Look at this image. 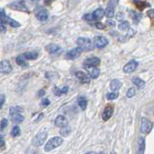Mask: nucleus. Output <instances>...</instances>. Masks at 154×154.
<instances>
[{
    "mask_svg": "<svg viewBox=\"0 0 154 154\" xmlns=\"http://www.w3.org/2000/svg\"><path fill=\"white\" fill-rule=\"evenodd\" d=\"M76 43L78 47L82 49V51H91L94 49V42L89 38L79 37L77 38Z\"/></svg>",
    "mask_w": 154,
    "mask_h": 154,
    "instance_id": "1",
    "label": "nucleus"
},
{
    "mask_svg": "<svg viewBox=\"0 0 154 154\" xmlns=\"http://www.w3.org/2000/svg\"><path fill=\"white\" fill-rule=\"evenodd\" d=\"M0 24H2V25H4V24H9V25H11L14 28H17L20 26V23L11 18L10 17H8L4 10H0Z\"/></svg>",
    "mask_w": 154,
    "mask_h": 154,
    "instance_id": "2",
    "label": "nucleus"
},
{
    "mask_svg": "<svg viewBox=\"0 0 154 154\" xmlns=\"http://www.w3.org/2000/svg\"><path fill=\"white\" fill-rule=\"evenodd\" d=\"M63 138L62 137H53L51 138L49 141H48L46 143H45V151L46 152H49L51 151L52 149H54L58 146H60L61 144L63 143Z\"/></svg>",
    "mask_w": 154,
    "mask_h": 154,
    "instance_id": "3",
    "label": "nucleus"
},
{
    "mask_svg": "<svg viewBox=\"0 0 154 154\" xmlns=\"http://www.w3.org/2000/svg\"><path fill=\"white\" fill-rule=\"evenodd\" d=\"M46 138H47V133L46 132H41V133L37 134L32 140L33 146L38 147V146H42V144L45 143V142L46 141Z\"/></svg>",
    "mask_w": 154,
    "mask_h": 154,
    "instance_id": "4",
    "label": "nucleus"
},
{
    "mask_svg": "<svg viewBox=\"0 0 154 154\" xmlns=\"http://www.w3.org/2000/svg\"><path fill=\"white\" fill-rule=\"evenodd\" d=\"M9 7L11 9H14V10H17V11L29 13V10L27 9L25 2H24L23 0H14V2H12L9 5Z\"/></svg>",
    "mask_w": 154,
    "mask_h": 154,
    "instance_id": "5",
    "label": "nucleus"
},
{
    "mask_svg": "<svg viewBox=\"0 0 154 154\" xmlns=\"http://www.w3.org/2000/svg\"><path fill=\"white\" fill-rule=\"evenodd\" d=\"M153 128V123L146 118H142V123H141V132L143 134H148Z\"/></svg>",
    "mask_w": 154,
    "mask_h": 154,
    "instance_id": "6",
    "label": "nucleus"
},
{
    "mask_svg": "<svg viewBox=\"0 0 154 154\" xmlns=\"http://www.w3.org/2000/svg\"><path fill=\"white\" fill-rule=\"evenodd\" d=\"M118 3V0H110L108 3V7L105 11V14L108 18H112L115 16V6Z\"/></svg>",
    "mask_w": 154,
    "mask_h": 154,
    "instance_id": "7",
    "label": "nucleus"
},
{
    "mask_svg": "<svg viewBox=\"0 0 154 154\" xmlns=\"http://www.w3.org/2000/svg\"><path fill=\"white\" fill-rule=\"evenodd\" d=\"M13 70L12 65L8 60H3L0 62V72L3 74H9Z\"/></svg>",
    "mask_w": 154,
    "mask_h": 154,
    "instance_id": "8",
    "label": "nucleus"
},
{
    "mask_svg": "<svg viewBox=\"0 0 154 154\" xmlns=\"http://www.w3.org/2000/svg\"><path fill=\"white\" fill-rule=\"evenodd\" d=\"M109 43L108 40L103 36H96L94 40V45L97 48H103Z\"/></svg>",
    "mask_w": 154,
    "mask_h": 154,
    "instance_id": "9",
    "label": "nucleus"
},
{
    "mask_svg": "<svg viewBox=\"0 0 154 154\" xmlns=\"http://www.w3.org/2000/svg\"><path fill=\"white\" fill-rule=\"evenodd\" d=\"M82 52L83 51H82L81 48H79L78 46H77V47H75V48H73V49H71L70 51L67 52L66 57V59H69V60H74L81 55Z\"/></svg>",
    "mask_w": 154,
    "mask_h": 154,
    "instance_id": "10",
    "label": "nucleus"
},
{
    "mask_svg": "<svg viewBox=\"0 0 154 154\" xmlns=\"http://www.w3.org/2000/svg\"><path fill=\"white\" fill-rule=\"evenodd\" d=\"M137 67H138V62L135 61V60H131L124 66L123 71L125 72V73H131V72L136 70Z\"/></svg>",
    "mask_w": 154,
    "mask_h": 154,
    "instance_id": "11",
    "label": "nucleus"
},
{
    "mask_svg": "<svg viewBox=\"0 0 154 154\" xmlns=\"http://www.w3.org/2000/svg\"><path fill=\"white\" fill-rule=\"evenodd\" d=\"M55 125L57 127H60V128H63L66 126L67 124H69V122H67V119L65 117V116H58V117L55 119V122H54Z\"/></svg>",
    "mask_w": 154,
    "mask_h": 154,
    "instance_id": "12",
    "label": "nucleus"
},
{
    "mask_svg": "<svg viewBox=\"0 0 154 154\" xmlns=\"http://www.w3.org/2000/svg\"><path fill=\"white\" fill-rule=\"evenodd\" d=\"M84 67L86 69V70L88 71V74L91 78L93 79H95L97 78L99 76V69H97L96 66H84Z\"/></svg>",
    "mask_w": 154,
    "mask_h": 154,
    "instance_id": "13",
    "label": "nucleus"
},
{
    "mask_svg": "<svg viewBox=\"0 0 154 154\" xmlns=\"http://www.w3.org/2000/svg\"><path fill=\"white\" fill-rule=\"evenodd\" d=\"M75 76L76 78L78 79L82 84H88L90 83V77L85 74L83 71H76L75 72Z\"/></svg>",
    "mask_w": 154,
    "mask_h": 154,
    "instance_id": "14",
    "label": "nucleus"
},
{
    "mask_svg": "<svg viewBox=\"0 0 154 154\" xmlns=\"http://www.w3.org/2000/svg\"><path fill=\"white\" fill-rule=\"evenodd\" d=\"M99 64H100V59L97 57L88 58V59H86L84 62V66H96Z\"/></svg>",
    "mask_w": 154,
    "mask_h": 154,
    "instance_id": "15",
    "label": "nucleus"
},
{
    "mask_svg": "<svg viewBox=\"0 0 154 154\" xmlns=\"http://www.w3.org/2000/svg\"><path fill=\"white\" fill-rule=\"evenodd\" d=\"M113 113H114L113 106H111V105L106 106V108L104 109L103 113H102V119H103V120H105V122H106V120H108L113 116Z\"/></svg>",
    "mask_w": 154,
    "mask_h": 154,
    "instance_id": "16",
    "label": "nucleus"
},
{
    "mask_svg": "<svg viewBox=\"0 0 154 154\" xmlns=\"http://www.w3.org/2000/svg\"><path fill=\"white\" fill-rule=\"evenodd\" d=\"M48 17H49V14H48V12L46 10H41V11H38L36 14V17L38 20H40L42 22H45L48 19Z\"/></svg>",
    "mask_w": 154,
    "mask_h": 154,
    "instance_id": "17",
    "label": "nucleus"
},
{
    "mask_svg": "<svg viewBox=\"0 0 154 154\" xmlns=\"http://www.w3.org/2000/svg\"><path fill=\"white\" fill-rule=\"evenodd\" d=\"M46 50L50 53V54H57L62 51V48L60 45H55V43H50L46 46Z\"/></svg>",
    "mask_w": 154,
    "mask_h": 154,
    "instance_id": "18",
    "label": "nucleus"
},
{
    "mask_svg": "<svg viewBox=\"0 0 154 154\" xmlns=\"http://www.w3.org/2000/svg\"><path fill=\"white\" fill-rule=\"evenodd\" d=\"M144 150H146V141H144L143 137H140L139 138V142H138V151H137V154H143Z\"/></svg>",
    "mask_w": 154,
    "mask_h": 154,
    "instance_id": "19",
    "label": "nucleus"
},
{
    "mask_svg": "<svg viewBox=\"0 0 154 154\" xmlns=\"http://www.w3.org/2000/svg\"><path fill=\"white\" fill-rule=\"evenodd\" d=\"M104 16H105V11L102 8L96 9L95 11L93 13V17L94 18V20H99V19H101Z\"/></svg>",
    "mask_w": 154,
    "mask_h": 154,
    "instance_id": "20",
    "label": "nucleus"
},
{
    "mask_svg": "<svg viewBox=\"0 0 154 154\" xmlns=\"http://www.w3.org/2000/svg\"><path fill=\"white\" fill-rule=\"evenodd\" d=\"M110 88L113 91H119L120 88H122V82H120L119 80H118V79L112 80V81H111V83H110Z\"/></svg>",
    "mask_w": 154,
    "mask_h": 154,
    "instance_id": "21",
    "label": "nucleus"
},
{
    "mask_svg": "<svg viewBox=\"0 0 154 154\" xmlns=\"http://www.w3.org/2000/svg\"><path fill=\"white\" fill-rule=\"evenodd\" d=\"M11 120L13 123H16V124H18L22 122L24 120V117L21 115V114H13L11 115Z\"/></svg>",
    "mask_w": 154,
    "mask_h": 154,
    "instance_id": "22",
    "label": "nucleus"
},
{
    "mask_svg": "<svg viewBox=\"0 0 154 154\" xmlns=\"http://www.w3.org/2000/svg\"><path fill=\"white\" fill-rule=\"evenodd\" d=\"M23 56V58L25 60H36L37 58L38 57V54L37 52H33V51H30V52H25L21 54Z\"/></svg>",
    "mask_w": 154,
    "mask_h": 154,
    "instance_id": "23",
    "label": "nucleus"
},
{
    "mask_svg": "<svg viewBox=\"0 0 154 154\" xmlns=\"http://www.w3.org/2000/svg\"><path fill=\"white\" fill-rule=\"evenodd\" d=\"M16 62H17V64L19 66H22V67H26L28 66V63L26 62V60L24 59L23 56L22 55H19L16 58Z\"/></svg>",
    "mask_w": 154,
    "mask_h": 154,
    "instance_id": "24",
    "label": "nucleus"
},
{
    "mask_svg": "<svg viewBox=\"0 0 154 154\" xmlns=\"http://www.w3.org/2000/svg\"><path fill=\"white\" fill-rule=\"evenodd\" d=\"M77 102H78L79 107L82 110H86L87 105H88V101H87L86 97H84V96H80V97H78V99H77Z\"/></svg>",
    "mask_w": 154,
    "mask_h": 154,
    "instance_id": "25",
    "label": "nucleus"
},
{
    "mask_svg": "<svg viewBox=\"0 0 154 154\" xmlns=\"http://www.w3.org/2000/svg\"><path fill=\"white\" fill-rule=\"evenodd\" d=\"M132 82H133V84L136 87H138L139 89L143 88L144 85H146V82H144L143 80H142V79L138 78V77H134V78L132 79Z\"/></svg>",
    "mask_w": 154,
    "mask_h": 154,
    "instance_id": "26",
    "label": "nucleus"
},
{
    "mask_svg": "<svg viewBox=\"0 0 154 154\" xmlns=\"http://www.w3.org/2000/svg\"><path fill=\"white\" fill-rule=\"evenodd\" d=\"M133 2L134 4L136 5V7L139 9V10H143L144 8H146L149 6V4H147L146 2H144V1H141V0H133Z\"/></svg>",
    "mask_w": 154,
    "mask_h": 154,
    "instance_id": "27",
    "label": "nucleus"
},
{
    "mask_svg": "<svg viewBox=\"0 0 154 154\" xmlns=\"http://www.w3.org/2000/svg\"><path fill=\"white\" fill-rule=\"evenodd\" d=\"M130 29V24L128 21H122L119 23V31H122V32H125V31H128Z\"/></svg>",
    "mask_w": 154,
    "mask_h": 154,
    "instance_id": "28",
    "label": "nucleus"
},
{
    "mask_svg": "<svg viewBox=\"0 0 154 154\" xmlns=\"http://www.w3.org/2000/svg\"><path fill=\"white\" fill-rule=\"evenodd\" d=\"M70 132H71V128L69 126V125H66V126L61 128V130H60V134H61L62 137H67Z\"/></svg>",
    "mask_w": 154,
    "mask_h": 154,
    "instance_id": "29",
    "label": "nucleus"
},
{
    "mask_svg": "<svg viewBox=\"0 0 154 154\" xmlns=\"http://www.w3.org/2000/svg\"><path fill=\"white\" fill-rule=\"evenodd\" d=\"M129 14H130V17H132V19L136 23L140 20V19L142 18V14L137 13V12H135V11H129Z\"/></svg>",
    "mask_w": 154,
    "mask_h": 154,
    "instance_id": "30",
    "label": "nucleus"
},
{
    "mask_svg": "<svg viewBox=\"0 0 154 154\" xmlns=\"http://www.w3.org/2000/svg\"><path fill=\"white\" fill-rule=\"evenodd\" d=\"M55 94L56 95H58V96H60V95H62V94H66L67 91H69V87H63L62 89H58V88H55Z\"/></svg>",
    "mask_w": 154,
    "mask_h": 154,
    "instance_id": "31",
    "label": "nucleus"
},
{
    "mask_svg": "<svg viewBox=\"0 0 154 154\" xmlns=\"http://www.w3.org/2000/svg\"><path fill=\"white\" fill-rule=\"evenodd\" d=\"M23 112V109L19 106H14V107L10 108V115L13 114H21Z\"/></svg>",
    "mask_w": 154,
    "mask_h": 154,
    "instance_id": "32",
    "label": "nucleus"
},
{
    "mask_svg": "<svg viewBox=\"0 0 154 154\" xmlns=\"http://www.w3.org/2000/svg\"><path fill=\"white\" fill-rule=\"evenodd\" d=\"M118 96H119V94L117 91H113V93H108L106 97H107L108 100H114L116 98H118Z\"/></svg>",
    "mask_w": 154,
    "mask_h": 154,
    "instance_id": "33",
    "label": "nucleus"
},
{
    "mask_svg": "<svg viewBox=\"0 0 154 154\" xmlns=\"http://www.w3.org/2000/svg\"><path fill=\"white\" fill-rule=\"evenodd\" d=\"M20 135V128L18 126H14L13 129H12V136L13 137H17Z\"/></svg>",
    "mask_w": 154,
    "mask_h": 154,
    "instance_id": "34",
    "label": "nucleus"
},
{
    "mask_svg": "<svg viewBox=\"0 0 154 154\" xmlns=\"http://www.w3.org/2000/svg\"><path fill=\"white\" fill-rule=\"evenodd\" d=\"M135 94H136V91H135L134 88H130L128 91H127V93H126V96L128 98H131L133 97V96L135 95Z\"/></svg>",
    "mask_w": 154,
    "mask_h": 154,
    "instance_id": "35",
    "label": "nucleus"
},
{
    "mask_svg": "<svg viewBox=\"0 0 154 154\" xmlns=\"http://www.w3.org/2000/svg\"><path fill=\"white\" fill-rule=\"evenodd\" d=\"M7 125H8V119H3L1 122H0V130H4L7 127Z\"/></svg>",
    "mask_w": 154,
    "mask_h": 154,
    "instance_id": "36",
    "label": "nucleus"
},
{
    "mask_svg": "<svg viewBox=\"0 0 154 154\" xmlns=\"http://www.w3.org/2000/svg\"><path fill=\"white\" fill-rule=\"evenodd\" d=\"M83 18L85 19L86 21H94V18L93 17V14H86L85 16L83 17Z\"/></svg>",
    "mask_w": 154,
    "mask_h": 154,
    "instance_id": "37",
    "label": "nucleus"
},
{
    "mask_svg": "<svg viewBox=\"0 0 154 154\" xmlns=\"http://www.w3.org/2000/svg\"><path fill=\"white\" fill-rule=\"evenodd\" d=\"M5 99H6V96H5V94H0V110L2 109L3 105H4V102H5Z\"/></svg>",
    "mask_w": 154,
    "mask_h": 154,
    "instance_id": "38",
    "label": "nucleus"
},
{
    "mask_svg": "<svg viewBox=\"0 0 154 154\" xmlns=\"http://www.w3.org/2000/svg\"><path fill=\"white\" fill-rule=\"evenodd\" d=\"M49 104H50L49 99H47V98L42 99V106H43V107H46V106H48Z\"/></svg>",
    "mask_w": 154,
    "mask_h": 154,
    "instance_id": "39",
    "label": "nucleus"
},
{
    "mask_svg": "<svg viewBox=\"0 0 154 154\" xmlns=\"http://www.w3.org/2000/svg\"><path fill=\"white\" fill-rule=\"evenodd\" d=\"M94 25H95V27L96 28H97V29H104L105 28V25H104V24L103 23H101V22H95V24H94Z\"/></svg>",
    "mask_w": 154,
    "mask_h": 154,
    "instance_id": "40",
    "label": "nucleus"
},
{
    "mask_svg": "<svg viewBox=\"0 0 154 154\" xmlns=\"http://www.w3.org/2000/svg\"><path fill=\"white\" fill-rule=\"evenodd\" d=\"M146 14L150 18H154V10H149V11H147Z\"/></svg>",
    "mask_w": 154,
    "mask_h": 154,
    "instance_id": "41",
    "label": "nucleus"
},
{
    "mask_svg": "<svg viewBox=\"0 0 154 154\" xmlns=\"http://www.w3.org/2000/svg\"><path fill=\"white\" fill-rule=\"evenodd\" d=\"M45 90H40V91H38V97H42V96L43 95H45Z\"/></svg>",
    "mask_w": 154,
    "mask_h": 154,
    "instance_id": "42",
    "label": "nucleus"
},
{
    "mask_svg": "<svg viewBox=\"0 0 154 154\" xmlns=\"http://www.w3.org/2000/svg\"><path fill=\"white\" fill-rule=\"evenodd\" d=\"M106 24H107L108 26H111V27H114V26H116V23H115V21H113V20H110V19H108L107 22H106Z\"/></svg>",
    "mask_w": 154,
    "mask_h": 154,
    "instance_id": "43",
    "label": "nucleus"
},
{
    "mask_svg": "<svg viewBox=\"0 0 154 154\" xmlns=\"http://www.w3.org/2000/svg\"><path fill=\"white\" fill-rule=\"evenodd\" d=\"M25 154H37V152L34 150L33 148H28L26 150V153Z\"/></svg>",
    "mask_w": 154,
    "mask_h": 154,
    "instance_id": "44",
    "label": "nucleus"
},
{
    "mask_svg": "<svg viewBox=\"0 0 154 154\" xmlns=\"http://www.w3.org/2000/svg\"><path fill=\"white\" fill-rule=\"evenodd\" d=\"M7 30H6V26L5 25H2V24H0V33H5Z\"/></svg>",
    "mask_w": 154,
    "mask_h": 154,
    "instance_id": "45",
    "label": "nucleus"
},
{
    "mask_svg": "<svg viewBox=\"0 0 154 154\" xmlns=\"http://www.w3.org/2000/svg\"><path fill=\"white\" fill-rule=\"evenodd\" d=\"M5 146V141L2 137H0V148H2Z\"/></svg>",
    "mask_w": 154,
    "mask_h": 154,
    "instance_id": "46",
    "label": "nucleus"
},
{
    "mask_svg": "<svg viewBox=\"0 0 154 154\" xmlns=\"http://www.w3.org/2000/svg\"><path fill=\"white\" fill-rule=\"evenodd\" d=\"M117 18L119 19V20H120V19H122V18H123L122 14V13H119V14H118V17H117Z\"/></svg>",
    "mask_w": 154,
    "mask_h": 154,
    "instance_id": "47",
    "label": "nucleus"
},
{
    "mask_svg": "<svg viewBox=\"0 0 154 154\" xmlns=\"http://www.w3.org/2000/svg\"><path fill=\"white\" fill-rule=\"evenodd\" d=\"M53 0H45V5H50L52 3Z\"/></svg>",
    "mask_w": 154,
    "mask_h": 154,
    "instance_id": "48",
    "label": "nucleus"
},
{
    "mask_svg": "<svg viewBox=\"0 0 154 154\" xmlns=\"http://www.w3.org/2000/svg\"><path fill=\"white\" fill-rule=\"evenodd\" d=\"M43 116H45V115H43V114H41L40 116H38V119L36 120V122H40V120H41V119H42V117H43Z\"/></svg>",
    "mask_w": 154,
    "mask_h": 154,
    "instance_id": "49",
    "label": "nucleus"
},
{
    "mask_svg": "<svg viewBox=\"0 0 154 154\" xmlns=\"http://www.w3.org/2000/svg\"><path fill=\"white\" fill-rule=\"evenodd\" d=\"M86 154H96L95 152H94V151H91V152H87Z\"/></svg>",
    "mask_w": 154,
    "mask_h": 154,
    "instance_id": "50",
    "label": "nucleus"
},
{
    "mask_svg": "<svg viewBox=\"0 0 154 154\" xmlns=\"http://www.w3.org/2000/svg\"><path fill=\"white\" fill-rule=\"evenodd\" d=\"M111 154H117V153H116V152H114V151H113V152H111Z\"/></svg>",
    "mask_w": 154,
    "mask_h": 154,
    "instance_id": "51",
    "label": "nucleus"
},
{
    "mask_svg": "<svg viewBox=\"0 0 154 154\" xmlns=\"http://www.w3.org/2000/svg\"><path fill=\"white\" fill-rule=\"evenodd\" d=\"M98 154H105V153H103V152H100V153H98Z\"/></svg>",
    "mask_w": 154,
    "mask_h": 154,
    "instance_id": "52",
    "label": "nucleus"
}]
</instances>
